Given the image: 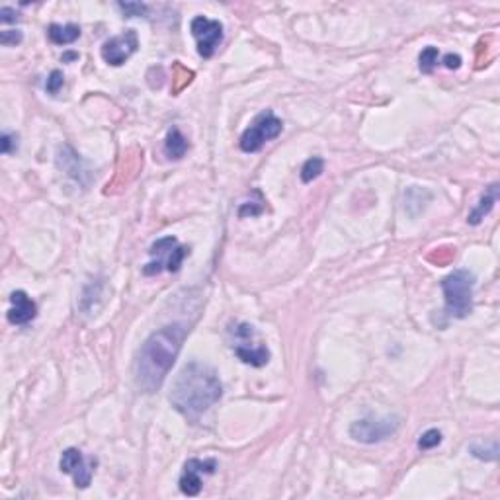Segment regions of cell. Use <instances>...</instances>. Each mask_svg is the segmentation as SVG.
Here are the masks:
<instances>
[{"label": "cell", "instance_id": "cell-3", "mask_svg": "<svg viewBox=\"0 0 500 500\" xmlns=\"http://www.w3.org/2000/svg\"><path fill=\"white\" fill-rule=\"evenodd\" d=\"M475 276L469 270H456L442 279L445 313L452 319H465L473 309Z\"/></svg>", "mask_w": 500, "mask_h": 500}, {"label": "cell", "instance_id": "cell-23", "mask_svg": "<svg viewBox=\"0 0 500 500\" xmlns=\"http://www.w3.org/2000/svg\"><path fill=\"white\" fill-rule=\"evenodd\" d=\"M0 147H2V153H4V155H10V153H14V151L18 149V137L14 133L4 131L2 137H0Z\"/></svg>", "mask_w": 500, "mask_h": 500}, {"label": "cell", "instance_id": "cell-14", "mask_svg": "<svg viewBox=\"0 0 500 500\" xmlns=\"http://www.w3.org/2000/svg\"><path fill=\"white\" fill-rule=\"evenodd\" d=\"M47 37L49 41L55 45H68L75 44L80 37V28L77 24H67V26H59V24H51L47 28Z\"/></svg>", "mask_w": 500, "mask_h": 500}, {"label": "cell", "instance_id": "cell-27", "mask_svg": "<svg viewBox=\"0 0 500 500\" xmlns=\"http://www.w3.org/2000/svg\"><path fill=\"white\" fill-rule=\"evenodd\" d=\"M444 65L450 68V71H456V68L461 67V57L454 55V53H447V55L444 57Z\"/></svg>", "mask_w": 500, "mask_h": 500}, {"label": "cell", "instance_id": "cell-11", "mask_svg": "<svg viewBox=\"0 0 500 500\" xmlns=\"http://www.w3.org/2000/svg\"><path fill=\"white\" fill-rule=\"evenodd\" d=\"M217 469L215 459H189L180 477V490L188 497H198L205 475H213Z\"/></svg>", "mask_w": 500, "mask_h": 500}, {"label": "cell", "instance_id": "cell-7", "mask_svg": "<svg viewBox=\"0 0 500 500\" xmlns=\"http://www.w3.org/2000/svg\"><path fill=\"white\" fill-rule=\"evenodd\" d=\"M397 416H381V418H362L350 426V436L362 444H379L391 438L399 430Z\"/></svg>", "mask_w": 500, "mask_h": 500}, {"label": "cell", "instance_id": "cell-20", "mask_svg": "<svg viewBox=\"0 0 500 500\" xmlns=\"http://www.w3.org/2000/svg\"><path fill=\"white\" fill-rule=\"evenodd\" d=\"M469 452H471L475 457H479V459L492 461V459H497V454H499V444L490 445V450L489 447H479L477 444H471L469 445Z\"/></svg>", "mask_w": 500, "mask_h": 500}, {"label": "cell", "instance_id": "cell-2", "mask_svg": "<svg viewBox=\"0 0 500 500\" xmlns=\"http://www.w3.org/2000/svg\"><path fill=\"white\" fill-rule=\"evenodd\" d=\"M223 387L213 367L189 362L180 369L168 395L170 405L189 420H196L221 399Z\"/></svg>", "mask_w": 500, "mask_h": 500}, {"label": "cell", "instance_id": "cell-22", "mask_svg": "<svg viewBox=\"0 0 500 500\" xmlns=\"http://www.w3.org/2000/svg\"><path fill=\"white\" fill-rule=\"evenodd\" d=\"M63 84H65V77H63V73L61 71H53L49 78H47V84H45V90L49 92V94H59V90L63 89Z\"/></svg>", "mask_w": 500, "mask_h": 500}, {"label": "cell", "instance_id": "cell-12", "mask_svg": "<svg viewBox=\"0 0 500 500\" xmlns=\"http://www.w3.org/2000/svg\"><path fill=\"white\" fill-rule=\"evenodd\" d=\"M10 311H8V322L12 324H28L30 321H34L35 315H37V305H35L32 297H28V293L18 289L10 295Z\"/></svg>", "mask_w": 500, "mask_h": 500}, {"label": "cell", "instance_id": "cell-15", "mask_svg": "<svg viewBox=\"0 0 500 500\" xmlns=\"http://www.w3.org/2000/svg\"><path fill=\"white\" fill-rule=\"evenodd\" d=\"M189 143L188 139L182 135L178 127H172L167 135V141H165V153L170 160H180L182 156L188 153Z\"/></svg>", "mask_w": 500, "mask_h": 500}, {"label": "cell", "instance_id": "cell-26", "mask_svg": "<svg viewBox=\"0 0 500 500\" xmlns=\"http://www.w3.org/2000/svg\"><path fill=\"white\" fill-rule=\"evenodd\" d=\"M20 18V14L16 10H12L8 6H4V8H0V22L2 24H12L16 22Z\"/></svg>", "mask_w": 500, "mask_h": 500}, {"label": "cell", "instance_id": "cell-21", "mask_svg": "<svg viewBox=\"0 0 500 500\" xmlns=\"http://www.w3.org/2000/svg\"><path fill=\"white\" fill-rule=\"evenodd\" d=\"M118 8L125 14V16H129V18H133V16H145L147 14V4H139V2H120L118 4Z\"/></svg>", "mask_w": 500, "mask_h": 500}, {"label": "cell", "instance_id": "cell-19", "mask_svg": "<svg viewBox=\"0 0 500 500\" xmlns=\"http://www.w3.org/2000/svg\"><path fill=\"white\" fill-rule=\"evenodd\" d=\"M440 442H442V432L432 428V430H428V432H424L423 436H420L418 447H420V450H432L436 445H440Z\"/></svg>", "mask_w": 500, "mask_h": 500}, {"label": "cell", "instance_id": "cell-1", "mask_svg": "<svg viewBox=\"0 0 500 500\" xmlns=\"http://www.w3.org/2000/svg\"><path fill=\"white\" fill-rule=\"evenodd\" d=\"M186 334V324L172 322L155 331L145 340L135 360V383L143 393H155L160 389L168 371L178 358Z\"/></svg>", "mask_w": 500, "mask_h": 500}, {"label": "cell", "instance_id": "cell-25", "mask_svg": "<svg viewBox=\"0 0 500 500\" xmlns=\"http://www.w3.org/2000/svg\"><path fill=\"white\" fill-rule=\"evenodd\" d=\"M262 210H264V205H262V203L254 205L252 201H246V203H243V205L239 207V217H246V215L254 217V215H260Z\"/></svg>", "mask_w": 500, "mask_h": 500}, {"label": "cell", "instance_id": "cell-5", "mask_svg": "<svg viewBox=\"0 0 500 500\" xmlns=\"http://www.w3.org/2000/svg\"><path fill=\"white\" fill-rule=\"evenodd\" d=\"M231 334H233V352L234 356L241 362H245L248 366L262 367L270 362V352L264 344L254 342L256 331L252 324L246 322H237L231 326Z\"/></svg>", "mask_w": 500, "mask_h": 500}, {"label": "cell", "instance_id": "cell-13", "mask_svg": "<svg viewBox=\"0 0 500 500\" xmlns=\"http://www.w3.org/2000/svg\"><path fill=\"white\" fill-rule=\"evenodd\" d=\"M497 201H499V184H492V186H489V189L481 196V200H479V203L475 205V210L467 215V223H469V225H479V223L485 219V215H489Z\"/></svg>", "mask_w": 500, "mask_h": 500}, {"label": "cell", "instance_id": "cell-6", "mask_svg": "<svg viewBox=\"0 0 500 500\" xmlns=\"http://www.w3.org/2000/svg\"><path fill=\"white\" fill-rule=\"evenodd\" d=\"M281 129H284V123L274 115V111H262L260 115H256L254 122L246 127L245 133L241 135L239 145L245 153H258L264 147V143L276 139L281 133Z\"/></svg>", "mask_w": 500, "mask_h": 500}, {"label": "cell", "instance_id": "cell-28", "mask_svg": "<svg viewBox=\"0 0 500 500\" xmlns=\"http://www.w3.org/2000/svg\"><path fill=\"white\" fill-rule=\"evenodd\" d=\"M77 53H67V55H63V61H71V59H77Z\"/></svg>", "mask_w": 500, "mask_h": 500}, {"label": "cell", "instance_id": "cell-4", "mask_svg": "<svg viewBox=\"0 0 500 500\" xmlns=\"http://www.w3.org/2000/svg\"><path fill=\"white\" fill-rule=\"evenodd\" d=\"M189 252L188 246H182L174 239V237H163L155 241L151 248H149V254H151V262L145 264L143 274L145 276H158L160 272H178L184 258Z\"/></svg>", "mask_w": 500, "mask_h": 500}, {"label": "cell", "instance_id": "cell-24", "mask_svg": "<svg viewBox=\"0 0 500 500\" xmlns=\"http://www.w3.org/2000/svg\"><path fill=\"white\" fill-rule=\"evenodd\" d=\"M22 41V32L20 30H2L0 34V44L4 47H10V45H18Z\"/></svg>", "mask_w": 500, "mask_h": 500}, {"label": "cell", "instance_id": "cell-17", "mask_svg": "<svg viewBox=\"0 0 500 500\" xmlns=\"http://www.w3.org/2000/svg\"><path fill=\"white\" fill-rule=\"evenodd\" d=\"M438 57H440L438 47H432V45H430V47L423 49V53L418 57V67H420V71H423L424 75H430L434 68L438 67Z\"/></svg>", "mask_w": 500, "mask_h": 500}, {"label": "cell", "instance_id": "cell-18", "mask_svg": "<svg viewBox=\"0 0 500 500\" xmlns=\"http://www.w3.org/2000/svg\"><path fill=\"white\" fill-rule=\"evenodd\" d=\"M192 78H194V73L188 71L184 65L176 63V65H174V80H172L174 86H172V92H174V94L182 92V90L186 89L189 82H192Z\"/></svg>", "mask_w": 500, "mask_h": 500}, {"label": "cell", "instance_id": "cell-8", "mask_svg": "<svg viewBox=\"0 0 500 500\" xmlns=\"http://www.w3.org/2000/svg\"><path fill=\"white\" fill-rule=\"evenodd\" d=\"M189 32L198 44V53L203 59H212L223 41V24L205 16H196L189 24Z\"/></svg>", "mask_w": 500, "mask_h": 500}, {"label": "cell", "instance_id": "cell-16", "mask_svg": "<svg viewBox=\"0 0 500 500\" xmlns=\"http://www.w3.org/2000/svg\"><path fill=\"white\" fill-rule=\"evenodd\" d=\"M322 170H324V160H322L321 156H313L309 158L303 168H301V180L305 182V184H309L313 180H317L319 176L322 174Z\"/></svg>", "mask_w": 500, "mask_h": 500}, {"label": "cell", "instance_id": "cell-9", "mask_svg": "<svg viewBox=\"0 0 500 500\" xmlns=\"http://www.w3.org/2000/svg\"><path fill=\"white\" fill-rule=\"evenodd\" d=\"M94 465H96V461L86 459L77 447L65 450L61 459H59V469L73 477L77 489H89L92 473H94Z\"/></svg>", "mask_w": 500, "mask_h": 500}, {"label": "cell", "instance_id": "cell-10", "mask_svg": "<svg viewBox=\"0 0 500 500\" xmlns=\"http://www.w3.org/2000/svg\"><path fill=\"white\" fill-rule=\"evenodd\" d=\"M139 49V37L135 30H127L125 34L115 35L102 45V59L111 67H122L123 63Z\"/></svg>", "mask_w": 500, "mask_h": 500}]
</instances>
